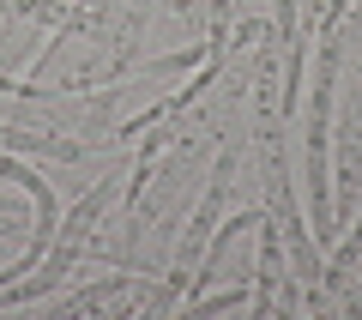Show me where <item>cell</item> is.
<instances>
[{
	"label": "cell",
	"mask_w": 362,
	"mask_h": 320,
	"mask_svg": "<svg viewBox=\"0 0 362 320\" xmlns=\"http://www.w3.org/2000/svg\"><path fill=\"white\" fill-rule=\"evenodd\" d=\"M338 79V42H320V85H314V121H308V193H314V242H332V188H326V109Z\"/></svg>",
	"instance_id": "obj_1"
}]
</instances>
